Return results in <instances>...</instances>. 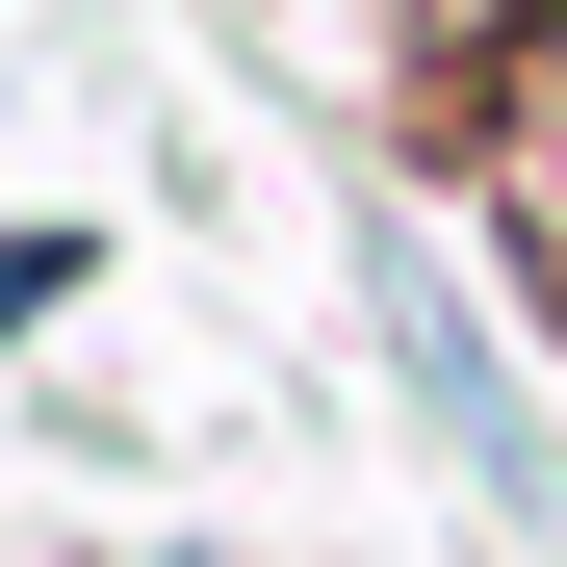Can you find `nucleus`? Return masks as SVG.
<instances>
[{
    "label": "nucleus",
    "mask_w": 567,
    "mask_h": 567,
    "mask_svg": "<svg viewBox=\"0 0 567 567\" xmlns=\"http://www.w3.org/2000/svg\"><path fill=\"white\" fill-rule=\"evenodd\" d=\"M413 27H439V78H464V104H491V78L542 52V0H413Z\"/></svg>",
    "instance_id": "obj_2"
},
{
    "label": "nucleus",
    "mask_w": 567,
    "mask_h": 567,
    "mask_svg": "<svg viewBox=\"0 0 567 567\" xmlns=\"http://www.w3.org/2000/svg\"><path fill=\"white\" fill-rule=\"evenodd\" d=\"M361 310H388V361H413V413L464 439V491H491V516H516V542L567 567V439H542V388L491 361V310L439 284V233H388V258H361Z\"/></svg>",
    "instance_id": "obj_1"
}]
</instances>
